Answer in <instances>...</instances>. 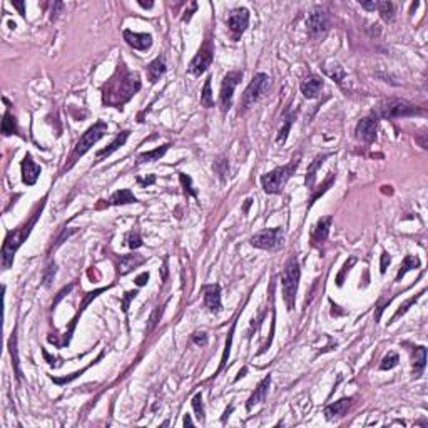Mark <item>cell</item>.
<instances>
[{
	"label": "cell",
	"instance_id": "43",
	"mask_svg": "<svg viewBox=\"0 0 428 428\" xmlns=\"http://www.w3.org/2000/svg\"><path fill=\"white\" fill-rule=\"evenodd\" d=\"M179 179H181V184L184 187V192L187 196H192V197H197V191L192 187V179L189 178L187 174L184 173H179Z\"/></svg>",
	"mask_w": 428,
	"mask_h": 428
},
{
	"label": "cell",
	"instance_id": "6",
	"mask_svg": "<svg viewBox=\"0 0 428 428\" xmlns=\"http://www.w3.org/2000/svg\"><path fill=\"white\" fill-rule=\"evenodd\" d=\"M268 85H270V77L265 72H258L256 76L251 79L249 85L246 87V90L241 95V101H239V114H244L253 104H256L261 95L266 92Z\"/></svg>",
	"mask_w": 428,
	"mask_h": 428
},
{
	"label": "cell",
	"instance_id": "47",
	"mask_svg": "<svg viewBox=\"0 0 428 428\" xmlns=\"http://www.w3.org/2000/svg\"><path fill=\"white\" fill-rule=\"evenodd\" d=\"M191 341L197 346H206L208 345V335L204 332H194L191 335Z\"/></svg>",
	"mask_w": 428,
	"mask_h": 428
},
{
	"label": "cell",
	"instance_id": "55",
	"mask_svg": "<svg viewBox=\"0 0 428 428\" xmlns=\"http://www.w3.org/2000/svg\"><path fill=\"white\" fill-rule=\"evenodd\" d=\"M12 5H14L15 9H19L20 15H25V4L24 2H14V0H12Z\"/></svg>",
	"mask_w": 428,
	"mask_h": 428
},
{
	"label": "cell",
	"instance_id": "2",
	"mask_svg": "<svg viewBox=\"0 0 428 428\" xmlns=\"http://www.w3.org/2000/svg\"><path fill=\"white\" fill-rule=\"evenodd\" d=\"M45 201H47V197H44L41 204L36 208V211L32 213L30 219L27 222H24L22 226L15 227L14 231H9L7 236H5V241H4V246H2V265H4V270H9L10 266H12L14 262V256L15 253L19 251V248L27 241V238L30 236V233L34 229V226L37 224L39 218H41L42 211L45 208Z\"/></svg>",
	"mask_w": 428,
	"mask_h": 428
},
{
	"label": "cell",
	"instance_id": "33",
	"mask_svg": "<svg viewBox=\"0 0 428 428\" xmlns=\"http://www.w3.org/2000/svg\"><path fill=\"white\" fill-rule=\"evenodd\" d=\"M235 328H236V321L233 323V326H231V330H229V335H227L226 346H224V351H222V358H221V365H219L218 372L214 373V378L222 372V370H224L226 363H227V358H229V353H231V345H233V335H235Z\"/></svg>",
	"mask_w": 428,
	"mask_h": 428
},
{
	"label": "cell",
	"instance_id": "14",
	"mask_svg": "<svg viewBox=\"0 0 428 428\" xmlns=\"http://www.w3.org/2000/svg\"><path fill=\"white\" fill-rule=\"evenodd\" d=\"M22 181H24V184L27 186H34L39 179V176H41V166L36 164V161L32 159L30 154H25L24 159H22Z\"/></svg>",
	"mask_w": 428,
	"mask_h": 428
},
{
	"label": "cell",
	"instance_id": "24",
	"mask_svg": "<svg viewBox=\"0 0 428 428\" xmlns=\"http://www.w3.org/2000/svg\"><path fill=\"white\" fill-rule=\"evenodd\" d=\"M426 367V348L425 346H415L413 348V376L420 378L425 372Z\"/></svg>",
	"mask_w": 428,
	"mask_h": 428
},
{
	"label": "cell",
	"instance_id": "16",
	"mask_svg": "<svg viewBox=\"0 0 428 428\" xmlns=\"http://www.w3.org/2000/svg\"><path fill=\"white\" fill-rule=\"evenodd\" d=\"M203 300L204 306L211 313L221 311V286L219 284H206L203 286Z\"/></svg>",
	"mask_w": 428,
	"mask_h": 428
},
{
	"label": "cell",
	"instance_id": "15",
	"mask_svg": "<svg viewBox=\"0 0 428 428\" xmlns=\"http://www.w3.org/2000/svg\"><path fill=\"white\" fill-rule=\"evenodd\" d=\"M124 41L127 42L129 47H133L134 50H147L151 49L152 45V36L151 34H139V32H133V30H125L122 32Z\"/></svg>",
	"mask_w": 428,
	"mask_h": 428
},
{
	"label": "cell",
	"instance_id": "50",
	"mask_svg": "<svg viewBox=\"0 0 428 428\" xmlns=\"http://www.w3.org/2000/svg\"><path fill=\"white\" fill-rule=\"evenodd\" d=\"M72 288H74V284H69V286H67V288H64V289H62V291H60V293H59V294H57V298H55V301H54V303H52V310H54V308L57 306V303H59V301H60L62 298H64V296H65L67 293H71V289H72Z\"/></svg>",
	"mask_w": 428,
	"mask_h": 428
},
{
	"label": "cell",
	"instance_id": "48",
	"mask_svg": "<svg viewBox=\"0 0 428 428\" xmlns=\"http://www.w3.org/2000/svg\"><path fill=\"white\" fill-rule=\"evenodd\" d=\"M136 296H138V289H133V291H127V293L124 294V298H122V311L124 313H127L129 310V305H130V301H133Z\"/></svg>",
	"mask_w": 428,
	"mask_h": 428
},
{
	"label": "cell",
	"instance_id": "56",
	"mask_svg": "<svg viewBox=\"0 0 428 428\" xmlns=\"http://www.w3.org/2000/svg\"><path fill=\"white\" fill-rule=\"evenodd\" d=\"M139 5H141V7H144V9H151L154 4H152V2H147V4H146V2H141V0H139Z\"/></svg>",
	"mask_w": 428,
	"mask_h": 428
},
{
	"label": "cell",
	"instance_id": "22",
	"mask_svg": "<svg viewBox=\"0 0 428 428\" xmlns=\"http://www.w3.org/2000/svg\"><path fill=\"white\" fill-rule=\"evenodd\" d=\"M129 134H130V130H122V133H119L116 136V139H114L109 146L104 147V149H101V151H97L95 152V162H101L104 157H109L111 154H114L119 149V147H122L125 144V141H127Z\"/></svg>",
	"mask_w": 428,
	"mask_h": 428
},
{
	"label": "cell",
	"instance_id": "44",
	"mask_svg": "<svg viewBox=\"0 0 428 428\" xmlns=\"http://www.w3.org/2000/svg\"><path fill=\"white\" fill-rule=\"evenodd\" d=\"M162 313H164V305H162V306H157L156 310L152 311V315H151V318H149V326H147V330H146L147 333H151L152 330L157 326V323L161 321Z\"/></svg>",
	"mask_w": 428,
	"mask_h": 428
},
{
	"label": "cell",
	"instance_id": "8",
	"mask_svg": "<svg viewBox=\"0 0 428 428\" xmlns=\"http://www.w3.org/2000/svg\"><path fill=\"white\" fill-rule=\"evenodd\" d=\"M284 235H283V227H271V229H265L254 235L251 238V246L258 248V249H266V251H276L283 246Z\"/></svg>",
	"mask_w": 428,
	"mask_h": 428
},
{
	"label": "cell",
	"instance_id": "29",
	"mask_svg": "<svg viewBox=\"0 0 428 428\" xmlns=\"http://www.w3.org/2000/svg\"><path fill=\"white\" fill-rule=\"evenodd\" d=\"M9 350H10V355H12V365H14V370H15V376H17V380L20 381L22 380V372H20L19 353H17V330H14V333L9 340Z\"/></svg>",
	"mask_w": 428,
	"mask_h": 428
},
{
	"label": "cell",
	"instance_id": "28",
	"mask_svg": "<svg viewBox=\"0 0 428 428\" xmlns=\"http://www.w3.org/2000/svg\"><path fill=\"white\" fill-rule=\"evenodd\" d=\"M330 156H332V154H323V156H318L315 161L311 162V166L308 168L306 179H305L306 187H310V189H313V186H315V181H316V171H318V168L324 162V159H328Z\"/></svg>",
	"mask_w": 428,
	"mask_h": 428
},
{
	"label": "cell",
	"instance_id": "41",
	"mask_svg": "<svg viewBox=\"0 0 428 428\" xmlns=\"http://www.w3.org/2000/svg\"><path fill=\"white\" fill-rule=\"evenodd\" d=\"M191 405H192L194 412H196V416L204 423V405H203V395H201V393H196V395L192 397Z\"/></svg>",
	"mask_w": 428,
	"mask_h": 428
},
{
	"label": "cell",
	"instance_id": "35",
	"mask_svg": "<svg viewBox=\"0 0 428 428\" xmlns=\"http://www.w3.org/2000/svg\"><path fill=\"white\" fill-rule=\"evenodd\" d=\"M336 181V174L335 173H330V176H328V179L323 182V186L319 187V189L316 191V192H313L311 194V197H310V203H308V209H310L313 204H315L316 201H318V197H321L324 192H326L328 189H330V186L333 184V182Z\"/></svg>",
	"mask_w": 428,
	"mask_h": 428
},
{
	"label": "cell",
	"instance_id": "23",
	"mask_svg": "<svg viewBox=\"0 0 428 428\" xmlns=\"http://www.w3.org/2000/svg\"><path fill=\"white\" fill-rule=\"evenodd\" d=\"M166 57L159 55L156 57L149 65H147V79H149L151 84H156L159 79H161L164 74H166Z\"/></svg>",
	"mask_w": 428,
	"mask_h": 428
},
{
	"label": "cell",
	"instance_id": "39",
	"mask_svg": "<svg viewBox=\"0 0 428 428\" xmlns=\"http://www.w3.org/2000/svg\"><path fill=\"white\" fill-rule=\"evenodd\" d=\"M125 244H127L130 249H138V248H141L142 244H144V241H142V238H141V233H139L138 229L129 231L127 235H125Z\"/></svg>",
	"mask_w": 428,
	"mask_h": 428
},
{
	"label": "cell",
	"instance_id": "54",
	"mask_svg": "<svg viewBox=\"0 0 428 428\" xmlns=\"http://www.w3.org/2000/svg\"><path fill=\"white\" fill-rule=\"evenodd\" d=\"M359 5H361L363 9H367V10H376V5H378V2H359Z\"/></svg>",
	"mask_w": 428,
	"mask_h": 428
},
{
	"label": "cell",
	"instance_id": "58",
	"mask_svg": "<svg viewBox=\"0 0 428 428\" xmlns=\"http://www.w3.org/2000/svg\"><path fill=\"white\" fill-rule=\"evenodd\" d=\"M233 412V407H229V410H226V413H224V416H222V421H226V418L227 416H229V413Z\"/></svg>",
	"mask_w": 428,
	"mask_h": 428
},
{
	"label": "cell",
	"instance_id": "42",
	"mask_svg": "<svg viewBox=\"0 0 428 428\" xmlns=\"http://www.w3.org/2000/svg\"><path fill=\"white\" fill-rule=\"evenodd\" d=\"M398 361H400V358H398L397 353H388V355L381 359V363H380V370H383V372H386V370H391V368H395Z\"/></svg>",
	"mask_w": 428,
	"mask_h": 428
},
{
	"label": "cell",
	"instance_id": "45",
	"mask_svg": "<svg viewBox=\"0 0 428 428\" xmlns=\"http://www.w3.org/2000/svg\"><path fill=\"white\" fill-rule=\"evenodd\" d=\"M55 273H57V266H55V262H54V261H50V262H49V266L45 268V271H44V284H45V286H50V283L54 281Z\"/></svg>",
	"mask_w": 428,
	"mask_h": 428
},
{
	"label": "cell",
	"instance_id": "26",
	"mask_svg": "<svg viewBox=\"0 0 428 428\" xmlns=\"http://www.w3.org/2000/svg\"><path fill=\"white\" fill-rule=\"evenodd\" d=\"M133 203H138V197L130 192V189H119L109 199V204H112V206H124V204H133Z\"/></svg>",
	"mask_w": 428,
	"mask_h": 428
},
{
	"label": "cell",
	"instance_id": "25",
	"mask_svg": "<svg viewBox=\"0 0 428 428\" xmlns=\"http://www.w3.org/2000/svg\"><path fill=\"white\" fill-rule=\"evenodd\" d=\"M332 221H333L332 216H324V218H321L316 222L315 231H313V241L316 243L326 241L330 235V227H332Z\"/></svg>",
	"mask_w": 428,
	"mask_h": 428
},
{
	"label": "cell",
	"instance_id": "32",
	"mask_svg": "<svg viewBox=\"0 0 428 428\" xmlns=\"http://www.w3.org/2000/svg\"><path fill=\"white\" fill-rule=\"evenodd\" d=\"M323 71L326 72L328 77H332L333 81H336L338 84H341V81L345 79V69L338 64V62H330V64L323 67Z\"/></svg>",
	"mask_w": 428,
	"mask_h": 428
},
{
	"label": "cell",
	"instance_id": "34",
	"mask_svg": "<svg viewBox=\"0 0 428 428\" xmlns=\"http://www.w3.org/2000/svg\"><path fill=\"white\" fill-rule=\"evenodd\" d=\"M2 134H4V136L19 134V129H17L15 117H14L12 114H10L9 111H5V114H4V121H2Z\"/></svg>",
	"mask_w": 428,
	"mask_h": 428
},
{
	"label": "cell",
	"instance_id": "36",
	"mask_svg": "<svg viewBox=\"0 0 428 428\" xmlns=\"http://www.w3.org/2000/svg\"><path fill=\"white\" fill-rule=\"evenodd\" d=\"M211 76L206 77V81H204V87H203V94H201V106L203 107H213L214 106V97L213 92H211Z\"/></svg>",
	"mask_w": 428,
	"mask_h": 428
},
{
	"label": "cell",
	"instance_id": "4",
	"mask_svg": "<svg viewBox=\"0 0 428 428\" xmlns=\"http://www.w3.org/2000/svg\"><path fill=\"white\" fill-rule=\"evenodd\" d=\"M300 161H301V156L300 154H296V157L291 159L286 166L276 168V169H273L271 173L262 176L261 186H262V189H265V192H268V194H279L281 192L283 187L286 186V182L289 181V178L294 174V171L298 169Z\"/></svg>",
	"mask_w": 428,
	"mask_h": 428
},
{
	"label": "cell",
	"instance_id": "17",
	"mask_svg": "<svg viewBox=\"0 0 428 428\" xmlns=\"http://www.w3.org/2000/svg\"><path fill=\"white\" fill-rule=\"evenodd\" d=\"M301 94H303L306 99H315V97L319 95L323 89V81L321 77L315 76V74H308V76L301 81Z\"/></svg>",
	"mask_w": 428,
	"mask_h": 428
},
{
	"label": "cell",
	"instance_id": "13",
	"mask_svg": "<svg viewBox=\"0 0 428 428\" xmlns=\"http://www.w3.org/2000/svg\"><path fill=\"white\" fill-rule=\"evenodd\" d=\"M376 133H378V119L376 116H368L359 119V122L356 124L355 136L358 141H363L367 144H372L376 139Z\"/></svg>",
	"mask_w": 428,
	"mask_h": 428
},
{
	"label": "cell",
	"instance_id": "18",
	"mask_svg": "<svg viewBox=\"0 0 428 428\" xmlns=\"http://www.w3.org/2000/svg\"><path fill=\"white\" fill-rule=\"evenodd\" d=\"M104 291H107V288H101V289H95V291H90V293H87V296H85L84 301H82L81 308H79V311L76 313V316L72 318V323H71L69 330H67L65 335H64V341H62V346H65V345H69V343H71L72 333H74V330H76V326H77V319H79V316H81L82 313H84L85 306H87V305H89L90 301H92L94 298H97V296H99L101 293H104Z\"/></svg>",
	"mask_w": 428,
	"mask_h": 428
},
{
	"label": "cell",
	"instance_id": "12",
	"mask_svg": "<svg viewBox=\"0 0 428 428\" xmlns=\"http://www.w3.org/2000/svg\"><path fill=\"white\" fill-rule=\"evenodd\" d=\"M226 24L229 27V30L233 32L235 39H238L239 36H243V34L246 32V28L249 25V10L244 7L231 10L226 19Z\"/></svg>",
	"mask_w": 428,
	"mask_h": 428
},
{
	"label": "cell",
	"instance_id": "21",
	"mask_svg": "<svg viewBox=\"0 0 428 428\" xmlns=\"http://www.w3.org/2000/svg\"><path fill=\"white\" fill-rule=\"evenodd\" d=\"M144 262H146V258H142L141 254H125V256H121V258H119V262H117V275L119 276L127 275V273L136 270V268L141 266V265H144Z\"/></svg>",
	"mask_w": 428,
	"mask_h": 428
},
{
	"label": "cell",
	"instance_id": "7",
	"mask_svg": "<svg viewBox=\"0 0 428 428\" xmlns=\"http://www.w3.org/2000/svg\"><path fill=\"white\" fill-rule=\"evenodd\" d=\"M380 116L385 119H400V117H410V116H420L423 111L418 109L416 106L403 99H388L380 104Z\"/></svg>",
	"mask_w": 428,
	"mask_h": 428
},
{
	"label": "cell",
	"instance_id": "1",
	"mask_svg": "<svg viewBox=\"0 0 428 428\" xmlns=\"http://www.w3.org/2000/svg\"><path fill=\"white\" fill-rule=\"evenodd\" d=\"M141 90V79L136 72L127 71L124 64H119L114 76L101 87L102 104L122 111L124 106Z\"/></svg>",
	"mask_w": 428,
	"mask_h": 428
},
{
	"label": "cell",
	"instance_id": "37",
	"mask_svg": "<svg viewBox=\"0 0 428 428\" xmlns=\"http://www.w3.org/2000/svg\"><path fill=\"white\" fill-rule=\"evenodd\" d=\"M294 121V112L293 114H289V116H286V119H284V125H283V129H279V133H278V138H276V142L278 144H284L288 139V134H289V129H291V124H293Z\"/></svg>",
	"mask_w": 428,
	"mask_h": 428
},
{
	"label": "cell",
	"instance_id": "38",
	"mask_svg": "<svg viewBox=\"0 0 428 428\" xmlns=\"http://www.w3.org/2000/svg\"><path fill=\"white\" fill-rule=\"evenodd\" d=\"M423 293H425V289H423V291H420V293H418V294H415V296H413V298H410L408 301H405V303H403V305H402L400 308H398V310H397V313H395V315H393V316H391V319H390V321H388V323H390V324H391L393 321H395V319H397V318H400L402 315H405V313H407V311H408V308H410V306H412V305H415V303H416V301H418V300L421 298V294H423Z\"/></svg>",
	"mask_w": 428,
	"mask_h": 428
},
{
	"label": "cell",
	"instance_id": "27",
	"mask_svg": "<svg viewBox=\"0 0 428 428\" xmlns=\"http://www.w3.org/2000/svg\"><path fill=\"white\" fill-rule=\"evenodd\" d=\"M420 266H421L420 258H416V256H413V254H407V256L403 258V262L400 265V270H398L397 281H402L403 276L407 275L408 271L416 270V268H420Z\"/></svg>",
	"mask_w": 428,
	"mask_h": 428
},
{
	"label": "cell",
	"instance_id": "19",
	"mask_svg": "<svg viewBox=\"0 0 428 428\" xmlns=\"http://www.w3.org/2000/svg\"><path fill=\"white\" fill-rule=\"evenodd\" d=\"M270 385H271V376L268 375V376H265V378L259 381L258 386L254 388L253 395L248 398V402H246V410H248V412H251V410H253V407H256V405L266 402V397H268V390H270Z\"/></svg>",
	"mask_w": 428,
	"mask_h": 428
},
{
	"label": "cell",
	"instance_id": "46",
	"mask_svg": "<svg viewBox=\"0 0 428 428\" xmlns=\"http://www.w3.org/2000/svg\"><path fill=\"white\" fill-rule=\"evenodd\" d=\"M355 262H356V259H355V258H351L350 261H346V262H345L343 270H341V271H340V275L336 276V284H338V286H343V279H345V275H346L348 271L351 270V266L355 265Z\"/></svg>",
	"mask_w": 428,
	"mask_h": 428
},
{
	"label": "cell",
	"instance_id": "30",
	"mask_svg": "<svg viewBox=\"0 0 428 428\" xmlns=\"http://www.w3.org/2000/svg\"><path fill=\"white\" fill-rule=\"evenodd\" d=\"M171 147V144H164L161 147H157V149H152V151H147V152H142L141 156L138 157L139 162H154V161H159L164 154L168 152V149Z\"/></svg>",
	"mask_w": 428,
	"mask_h": 428
},
{
	"label": "cell",
	"instance_id": "10",
	"mask_svg": "<svg viewBox=\"0 0 428 428\" xmlns=\"http://www.w3.org/2000/svg\"><path fill=\"white\" fill-rule=\"evenodd\" d=\"M213 59H214L213 42H211L209 39H206L204 44L201 45V49L197 50V54L194 55V59L191 60L187 71H189V74H192V76H201V74L206 72L209 69V65L213 64Z\"/></svg>",
	"mask_w": 428,
	"mask_h": 428
},
{
	"label": "cell",
	"instance_id": "57",
	"mask_svg": "<svg viewBox=\"0 0 428 428\" xmlns=\"http://www.w3.org/2000/svg\"><path fill=\"white\" fill-rule=\"evenodd\" d=\"M184 425H192V420H191V416H189V415H186V416H184Z\"/></svg>",
	"mask_w": 428,
	"mask_h": 428
},
{
	"label": "cell",
	"instance_id": "11",
	"mask_svg": "<svg viewBox=\"0 0 428 428\" xmlns=\"http://www.w3.org/2000/svg\"><path fill=\"white\" fill-rule=\"evenodd\" d=\"M306 27H308V34H310L311 39L323 37L324 34L328 32V28H330V17H328V14L324 12V10H321V9H315L310 15H308Z\"/></svg>",
	"mask_w": 428,
	"mask_h": 428
},
{
	"label": "cell",
	"instance_id": "31",
	"mask_svg": "<svg viewBox=\"0 0 428 428\" xmlns=\"http://www.w3.org/2000/svg\"><path fill=\"white\" fill-rule=\"evenodd\" d=\"M376 10L380 12L381 19L385 22H393L395 20V5L390 0H383V2H378L376 5Z\"/></svg>",
	"mask_w": 428,
	"mask_h": 428
},
{
	"label": "cell",
	"instance_id": "49",
	"mask_svg": "<svg viewBox=\"0 0 428 428\" xmlns=\"http://www.w3.org/2000/svg\"><path fill=\"white\" fill-rule=\"evenodd\" d=\"M390 262H391V256L386 253V251H383L381 253V262H380V273L381 275H385L386 273V268L390 266Z\"/></svg>",
	"mask_w": 428,
	"mask_h": 428
},
{
	"label": "cell",
	"instance_id": "53",
	"mask_svg": "<svg viewBox=\"0 0 428 428\" xmlns=\"http://www.w3.org/2000/svg\"><path fill=\"white\" fill-rule=\"evenodd\" d=\"M156 181V178H154V176H149V178H146V179H138V184L139 186H142V187H147L149 184H152V182Z\"/></svg>",
	"mask_w": 428,
	"mask_h": 428
},
{
	"label": "cell",
	"instance_id": "59",
	"mask_svg": "<svg viewBox=\"0 0 428 428\" xmlns=\"http://www.w3.org/2000/svg\"><path fill=\"white\" fill-rule=\"evenodd\" d=\"M244 373H246V368H243V370H241V372H239V373H238V376H236V381H238L239 378H241V376H244Z\"/></svg>",
	"mask_w": 428,
	"mask_h": 428
},
{
	"label": "cell",
	"instance_id": "5",
	"mask_svg": "<svg viewBox=\"0 0 428 428\" xmlns=\"http://www.w3.org/2000/svg\"><path fill=\"white\" fill-rule=\"evenodd\" d=\"M106 134H107V124L104 121H97L94 125H90V127L81 136V139L77 141L76 147H74L72 156L69 159V164H65L64 171H69L74 164H76L79 159H81L84 154L90 149V147H94V144H97V142L104 138Z\"/></svg>",
	"mask_w": 428,
	"mask_h": 428
},
{
	"label": "cell",
	"instance_id": "40",
	"mask_svg": "<svg viewBox=\"0 0 428 428\" xmlns=\"http://www.w3.org/2000/svg\"><path fill=\"white\" fill-rule=\"evenodd\" d=\"M102 356H104V353H101V355H99V356H97V359H94V361H92V363H90V365H94V363H97V361H99V359H101ZM90 365H89V367H90ZM89 367H85V368H82V370H81V372H76V373H72L71 376H65V378H57V376H50V380H52V381H54V383H57V385H65V383H71V381H72V380H76V378H77V376H79V375H82V373H84V372H85V370H87Z\"/></svg>",
	"mask_w": 428,
	"mask_h": 428
},
{
	"label": "cell",
	"instance_id": "51",
	"mask_svg": "<svg viewBox=\"0 0 428 428\" xmlns=\"http://www.w3.org/2000/svg\"><path fill=\"white\" fill-rule=\"evenodd\" d=\"M62 9H64V4H62V2H55L54 7H52V15H50V19L55 20L57 17H59V12H60Z\"/></svg>",
	"mask_w": 428,
	"mask_h": 428
},
{
	"label": "cell",
	"instance_id": "20",
	"mask_svg": "<svg viewBox=\"0 0 428 428\" xmlns=\"http://www.w3.org/2000/svg\"><path fill=\"white\" fill-rule=\"evenodd\" d=\"M351 403H353V398L348 397V398H341V400L328 405V407L324 408V416H326V420L332 421V420L343 418L348 412V408L351 407Z\"/></svg>",
	"mask_w": 428,
	"mask_h": 428
},
{
	"label": "cell",
	"instance_id": "52",
	"mask_svg": "<svg viewBox=\"0 0 428 428\" xmlns=\"http://www.w3.org/2000/svg\"><path fill=\"white\" fill-rule=\"evenodd\" d=\"M147 281H149V273H142V275L136 278V284H138V286H144Z\"/></svg>",
	"mask_w": 428,
	"mask_h": 428
},
{
	"label": "cell",
	"instance_id": "3",
	"mask_svg": "<svg viewBox=\"0 0 428 428\" xmlns=\"http://www.w3.org/2000/svg\"><path fill=\"white\" fill-rule=\"evenodd\" d=\"M300 276H301L300 262H298V258L293 256V258H289L286 265H284V270L281 273L283 300H284V303H286L288 311L294 310L296 293H298V286H300Z\"/></svg>",
	"mask_w": 428,
	"mask_h": 428
},
{
	"label": "cell",
	"instance_id": "9",
	"mask_svg": "<svg viewBox=\"0 0 428 428\" xmlns=\"http://www.w3.org/2000/svg\"><path fill=\"white\" fill-rule=\"evenodd\" d=\"M243 71H233L227 72L221 82V92H219V106L222 114H226L233 106V95H235L236 85L241 82Z\"/></svg>",
	"mask_w": 428,
	"mask_h": 428
}]
</instances>
